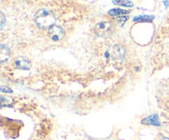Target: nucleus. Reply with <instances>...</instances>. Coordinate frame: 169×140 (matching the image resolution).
Here are the masks:
<instances>
[{"label": "nucleus", "instance_id": "f257e3e1", "mask_svg": "<svg viewBox=\"0 0 169 140\" xmlns=\"http://www.w3.org/2000/svg\"><path fill=\"white\" fill-rule=\"evenodd\" d=\"M34 21L36 22V26L41 29H46V28L49 29L56 22V17L53 14V12L42 8L37 11L34 17Z\"/></svg>", "mask_w": 169, "mask_h": 140}, {"label": "nucleus", "instance_id": "f03ea898", "mask_svg": "<svg viewBox=\"0 0 169 140\" xmlns=\"http://www.w3.org/2000/svg\"><path fill=\"white\" fill-rule=\"evenodd\" d=\"M113 24L108 21H102L95 25L94 33L101 38H107L113 32Z\"/></svg>", "mask_w": 169, "mask_h": 140}, {"label": "nucleus", "instance_id": "7ed1b4c3", "mask_svg": "<svg viewBox=\"0 0 169 140\" xmlns=\"http://www.w3.org/2000/svg\"><path fill=\"white\" fill-rule=\"evenodd\" d=\"M110 57L114 62L121 63L126 57V50L121 45H115L109 50Z\"/></svg>", "mask_w": 169, "mask_h": 140}, {"label": "nucleus", "instance_id": "20e7f679", "mask_svg": "<svg viewBox=\"0 0 169 140\" xmlns=\"http://www.w3.org/2000/svg\"><path fill=\"white\" fill-rule=\"evenodd\" d=\"M64 31L60 27H58L56 25L51 26L48 29V36L54 41H61L64 37Z\"/></svg>", "mask_w": 169, "mask_h": 140}, {"label": "nucleus", "instance_id": "39448f33", "mask_svg": "<svg viewBox=\"0 0 169 140\" xmlns=\"http://www.w3.org/2000/svg\"><path fill=\"white\" fill-rule=\"evenodd\" d=\"M13 65L17 69L27 71V70H29L31 68L32 63L28 59L25 58V57H18L14 60Z\"/></svg>", "mask_w": 169, "mask_h": 140}, {"label": "nucleus", "instance_id": "423d86ee", "mask_svg": "<svg viewBox=\"0 0 169 140\" xmlns=\"http://www.w3.org/2000/svg\"><path fill=\"white\" fill-rule=\"evenodd\" d=\"M141 122H142V124H144V125H149L154 126L161 125L159 117H158V115H151V116H148V117L144 119Z\"/></svg>", "mask_w": 169, "mask_h": 140}, {"label": "nucleus", "instance_id": "0eeeda50", "mask_svg": "<svg viewBox=\"0 0 169 140\" xmlns=\"http://www.w3.org/2000/svg\"><path fill=\"white\" fill-rule=\"evenodd\" d=\"M9 48L7 46H5L4 44H1V46H0V61H1V63H5L9 59Z\"/></svg>", "mask_w": 169, "mask_h": 140}, {"label": "nucleus", "instance_id": "6e6552de", "mask_svg": "<svg viewBox=\"0 0 169 140\" xmlns=\"http://www.w3.org/2000/svg\"><path fill=\"white\" fill-rule=\"evenodd\" d=\"M154 19L153 16H149V15H140L134 17V22H152Z\"/></svg>", "mask_w": 169, "mask_h": 140}, {"label": "nucleus", "instance_id": "1a4fd4ad", "mask_svg": "<svg viewBox=\"0 0 169 140\" xmlns=\"http://www.w3.org/2000/svg\"><path fill=\"white\" fill-rule=\"evenodd\" d=\"M108 13L111 16H121V15L129 14L130 11H128V10L120 9V8H114V9L110 10Z\"/></svg>", "mask_w": 169, "mask_h": 140}, {"label": "nucleus", "instance_id": "9d476101", "mask_svg": "<svg viewBox=\"0 0 169 140\" xmlns=\"http://www.w3.org/2000/svg\"><path fill=\"white\" fill-rule=\"evenodd\" d=\"M13 103V99L10 97H3L1 96V106H10Z\"/></svg>", "mask_w": 169, "mask_h": 140}, {"label": "nucleus", "instance_id": "9b49d317", "mask_svg": "<svg viewBox=\"0 0 169 140\" xmlns=\"http://www.w3.org/2000/svg\"><path fill=\"white\" fill-rule=\"evenodd\" d=\"M112 3L116 5H120V6H125V7H133V2H130V1H112Z\"/></svg>", "mask_w": 169, "mask_h": 140}, {"label": "nucleus", "instance_id": "f8f14e48", "mask_svg": "<svg viewBox=\"0 0 169 140\" xmlns=\"http://www.w3.org/2000/svg\"><path fill=\"white\" fill-rule=\"evenodd\" d=\"M1 91L2 92H8V93H12V91L11 88L7 87H4V86H1Z\"/></svg>", "mask_w": 169, "mask_h": 140}, {"label": "nucleus", "instance_id": "ddd939ff", "mask_svg": "<svg viewBox=\"0 0 169 140\" xmlns=\"http://www.w3.org/2000/svg\"><path fill=\"white\" fill-rule=\"evenodd\" d=\"M127 20H128V17H127V16H126V17H125V16H124V17H120V18L118 19V21H119V22H121V25H123L124 22H126V21H127Z\"/></svg>", "mask_w": 169, "mask_h": 140}, {"label": "nucleus", "instance_id": "4468645a", "mask_svg": "<svg viewBox=\"0 0 169 140\" xmlns=\"http://www.w3.org/2000/svg\"><path fill=\"white\" fill-rule=\"evenodd\" d=\"M1 19H2V22H1V27L2 28L3 25H4V21H5L4 16H3V14H2V12H1Z\"/></svg>", "mask_w": 169, "mask_h": 140}]
</instances>
